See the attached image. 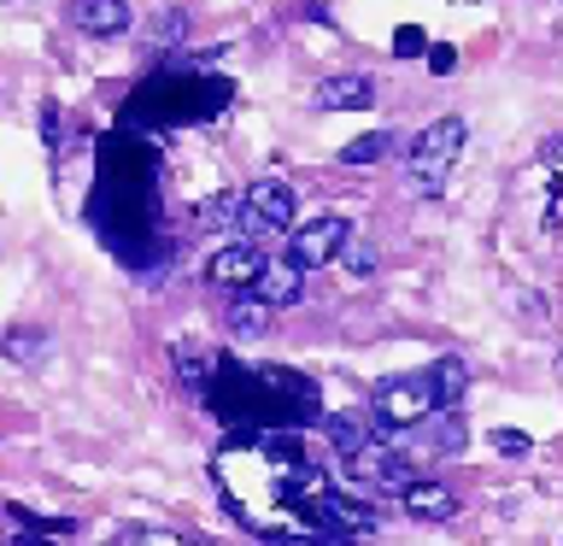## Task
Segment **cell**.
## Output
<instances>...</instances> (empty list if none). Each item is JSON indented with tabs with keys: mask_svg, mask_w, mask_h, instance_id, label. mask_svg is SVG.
<instances>
[{
	"mask_svg": "<svg viewBox=\"0 0 563 546\" xmlns=\"http://www.w3.org/2000/svg\"><path fill=\"white\" fill-rule=\"evenodd\" d=\"M369 264H376V253H369V247H352V271H358V276H364V271H369Z\"/></svg>",
	"mask_w": 563,
	"mask_h": 546,
	"instance_id": "cell-22",
	"label": "cell"
},
{
	"mask_svg": "<svg viewBox=\"0 0 563 546\" xmlns=\"http://www.w3.org/2000/svg\"><path fill=\"white\" fill-rule=\"evenodd\" d=\"M464 118L457 112H446V118H434L429 130H422L417 141H411V188H422V194H440L446 188V176H452V165H457V153H464Z\"/></svg>",
	"mask_w": 563,
	"mask_h": 546,
	"instance_id": "cell-1",
	"label": "cell"
},
{
	"mask_svg": "<svg viewBox=\"0 0 563 546\" xmlns=\"http://www.w3.org/2000/svg\"><path fill=\"white\" fill-rule=\"evenodd\" d=\"M434 412L429 376H387L376 387V405H369V429H411Z\"/></svg>",
	"mask_w": 563,
	"mask_h": 546,
	"instance_id": "cell-3",
	"label": "cell"
},
{
	"mask_svg": "<svg viewBox=\"0 0 563 546\" xmlns=\"http://www.w3.org/2000/svg\"><path fill=\"white\" fill-rule=\"evenodd\" d=\"M369 100H376V83L358 77V70H346V77H329L323 88H317V106H323V112H364Z\"/></svg>",
	"mask_w": 563,
	"mask_h": 546,
	"instance_id": "cell-10",
	"label": "cell"
},
{
	"mask_svg": "<svg viewBox=\"0 0 563 546\" xmlns=\"http://www.w3.org/2000/svg\"><path fill=\"white\" fill-rule=\"evenodd\" d=\"M394 53H399V59H411V53H422V30H417V24H405V30L394 35Z\"/></svg>",
	"mask_w": 563,
	"mask_h": 546,
	"instance_id": "cell-18",
	"label": "cell"
},
{
	"mask_svg": "<svg viewBox=\"0 0 563 546\" xmlns=\"http://www.w3.org/2000/svg\"><path fill=\"white\" fill-rule=\"evenodd\" d=\"M405 511H411L417 523H446V517H457V493L446 482H417L405 493Z\"/></svg>",
	"mask_w": 563,
	"mask_h": 546,
	"instance_id": "cell-11",
	"label": "cell"
},
{
	"mask_svg": "<svg viewBox=\"0 0 563 546\" xmlns=\"http://www.w3.org/2000/svg\"><path fill=\"white\" fill-rule=\"evenodd\" d=\"M540 159H545V171H552V176H563V135H552V141H545V148H540Z\"/></svg>",
	"mask_w": 563,
	"mask_h": 546,
	"instance_id": "cell-19",
	"label": "cell"
},
{
	"mask_svg": "<svg viewBox=\"0 0 563 546\" xmlns=\"http://www.w3.org/2000/svg\"><path fill=\"white\" fill-rule=\"evenodd\" d=\"M294 546H352V535H341V528H317L311 540H294Z\"/></svg>",
	"mask_w": 563,
	"mask_h": 546,
	"instance_id": "cell-20",
	"label": "cell"
},
{
	"mask_svg": "<svg viewBox=\"0 0 563 546\" xmlns=\"http://www.w3.org/2000/svg\"><path fill=\"white\" fill-rule=\"evenodd\" d=\"M12 546H53V540H47V535H18Z\"/></svg>",
	"mask_w": 563,
	"mask_h": 546,
	"instance_id": "cell-23",
	"label": "cell"
},
{
	"mask_svg": "<svg viewBox=\"0 0 563 546\" xmlns=\"http://www.w3.org/2000/svg\"><path fill=\"white\" fill-rule=\"evenodd\" d=\"M346 241H352V223H346V218H334V211H323V218H311V223H294L288 259L299 264V271H317V264L341 259V253H346Z\"/></svg>",
	"mask_w": 563,
	"mask_h": 546,
	"instance_id": "cell-4",
	"label": "cell"
},
{
	"mask_svg": "<svg viewBox=\"0 0 563 546\" xmlns=\"http://www.w3.org/2000/svg\"><path fill=\"white\" fill-rule=\"evenodd\" d=\"M387 148H394V135L369 130V135H358V141H346V148H341V165H376V159H387Z\"/></svg>",
	"mask_w": 563,
	"mask_h": 546,
	"instance_id": "cell-14",
	"label": "cell"
},
{
	"mask_svg": "<svg viewBox=\"0 0 563 546\" xmlns=\"http://www.w3.org/2000/svg\"><path fill=\"white\" fill-rule=\"evenodd\" d=\"M246 200V218H253L258 229H288L294 223V188L276 183V176H264V183H253L241 194Z\"/></svg>",
	"mask_w": 563,
	"mask_h": 546,
	"instance_id": "cell-6",
	"label": "cell"
},
{
	"mask_svg": "<svg viewBox=\"0 0 563 546\" xmlns=\"http://www.w3.org/2000/svg\"><path fill=\"white\" fill-rule=\"evenodd\" d=\"M223 329H229V335H241V341H258V335L271 329V306H264L258 294H229Z\"/></svg>",
	"mask_w": 563,
	"mask_h": 546,
	"instance_id": "cell-12",
	"label": "cell"
},
{
	"mask_svg": "<svg viewBox=\"0 0 563 546\" xmlns=\"http://www.w3.org/2000/svg\"><path fill=\"white\" fill-rule=\"evenodd\" d=\"M346 470L358 476L364 488H376V493H411L422 476H417V458H405L399 447H387V440L369 435L358 452H346Z\"/></svg>",
	"mask_w": 563,
	"mask_h": 546,
	"instance_id": "cell-2",
	"label": "cell"
},
{
	"mask_svg": "<svg viewBox=\"0 0 563 546\" xmlns=\"http://www.w3.org/2000/svg\"><path fill=\"white\" fill-rule=\"evenodd\" d=\"M70 24L82 35H123L130 30V7L123 0H70Z\"/></svg>",
	"mask_w": 563,
	"mask_h": 546,
	"instance_id": "cell-9",
	"label": "cell"
},
{
	"mask_svg": "<svg viewBox=\"0 0 563 546\" xmlns=\"http://www.w3.org/2000/svg\"><path fill=\"white\" fill-rule=\"evenodd\" d=\"M0 347H7L12 364H35L47 352V335L42 329H7V341H0Z\"/></svg>",
	"mask_w": 563,
	"mask_h": 546,
	"instance_id": "cell-15",
	"label": "cell"
},
{
	"mask_svg": "<svg viewBox=\"0 0 563 546\" xmlns=\"http://www.w3.org/2000/svg\"><path fill=\"white\" fill-rule=\"evenodd\" d=\"M317 523H323V528H341V535H364V528H376V511L358 505L352 493L323 488V493H317Z\"/></svg>",
	"mask_w": 563,
	"mask_h": 546,
	"instance_id": "cell-8",
	"label": "cell"
},
{
	"mask_svg": "<svg viewBox=\"0 0 563 546\" xmlns=\"http://www.w3.org/2000/svg\"><path fill=\"white\" fill-rule=\"evenodd\" d=\"M464 387H470V364H464V359H434V370H429L434 412H452V405L464 400Z\"/></svg>",
	"mask_w": 563,
	"mask_h": 546,
	"instance_id": "cell-13",
	"label": "cell"
},
{
	"mask_svg": "<svg viewBox=\"0 0 563 546\" xmlns=\"http://www.w3.org/2000/svg\"><path fill=\"white\" fill-rule=\"evenodd\" d=\"M452 65H457V53H452V47H429V70H434V77H446Z\"/></svg>",
	"mask_w": 563,
	"mask_h": 546,
	"instance_id": "cell-21",
	"label": "cell"
},
{
	"mask_svg": "<svg viewBox=\"0 0 563 546\" xmlns=\"http://www.w3.org/2000/svg\"><path fill=\"white\" fill-rule=\"evenodd\" d=\"M329 435H334V447H341V458H346V452H358L364 440H369V429H364V417H352V412H341V417H329Z\"/></svg>",
	"mask_w": 563,
	"mask_h": 546,
	"instance_id": "cell-16",
	"label": "cell"
},
{
	"mask_svg": "<svg viewBox=\"0 0 563 546\" xmlns=\"http://www.w3.org/2000/svg\"><path fill=\"white\" fill-rule=\"evenodd\" d=\"M253 294H258L271 312H282V306H294V299L306 294V271H299L294 259H264V271H258V282H253Z\"/></svg>",
	"mask_w": 563,
	"mask_h": 546,
	"instance_id": "cell-7",
	"label": "cell"
},
{
	"mask_svg": "<svg viewBox=\"0 0 563 546\" xmlns=\"http://www.w3.org/2000/svg\"><path fill=\"white\" fill-rule=\"evenodd\" d=\"M258 271H264V253L253 241H229V247H218V253L206 259V282L223 288V294H253Z\"/></svg>",
	"mask_w": 563,
	"mask_h": 546,
	"instance_id": "cell-5",
	"label": "cell"
},
{
	"mask_svg": "<svg viewBox=\"0 0 563 546\" xmlns=\"http://www.w3.org/2000/svg\"><path fill=\"white\" fill-rule=\"evenodd\" d=\"M493 447H499V452H510V458H522L528 447H534V440H528L522 429H493Z\"/></svg>",
	"mask_w": 563,
	"mask_h": 546,
	"instance_id": "cell-17",
	"label": "cell"
}]
</instances>
